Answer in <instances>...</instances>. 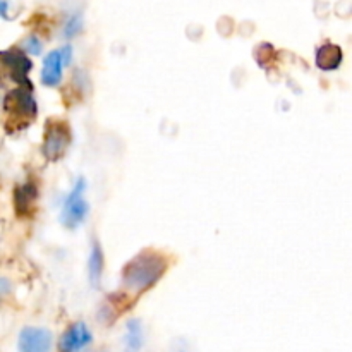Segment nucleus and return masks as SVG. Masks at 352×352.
I'll use <instances>...</instances> for the list:
<instances>
[{
  "label": "nucleus",
  "instance_id": "obj_1",
  "mask_svg": "<svg viewBox=\"0 0 352 352\" xmlns=\"http://www.w3.org/2000/svg\"><path fill=\"white\" fill-rule=\"evenodd\" d=\"M167 265V258L158 251H141L122 268V285L138 296L143 294L164 277Z\"/></svg>",
  "mask_w": 352,
  "mask_h": 352
},
{
  "label": "nucleus",
  "instance_id": "obj_2",
  "mask_svg": "<svg viewBox=\"0 0 352 352\" xmlns=\"http://www.w3.org/2000/svg\"><path fill=\"white\" fill-rule=\"evenodd\" d=\"M3 110L7 116V129L19 131L30 126L38 116V103L28 88H16L7 93L3 100Z\"/></svg>",
  "mask_w": 352,
  "mask_h": 352
},
{
  "label": "nucleus",
  "instance_id": "obj_3",
  "mask_svg": "<svg viewBox=\"0 0 352 352\" xmlns=\"http://www.w3.org/2000/svg\"><path fill=\"white\" fill-rule=\"evenodd\" d=\"M31 69H33L31 60L17 48L0 52V82L10 81L19 88L31 89Z\"/></svg>",
  "mask_w": 352,
  "mask_h": 352
},
{
  "label": "nucleus",
  "instance_id": "obj_4",
  "mask_svg": "<svg viewBox=\"0 0 352 352\" xmlns=\"http://www.w3.org/2000/svg\"><path fill=\"white\" fill-rule=\"evenodd\" d=\"M86 191V181L85 177H79L76 181L74 188L69 192V196L64 201V208H62L60 220L67 229H76L85 222V219L89 213V205L85 199Z\"/></svg>",
  "mask_w": 352,
  "mask_h": 352
},
{
  "label": "nucleus",
  "instance_id": "obj_5",
  "mask_svg": "<svg viewBox=\"0 0 352 352\" xmlns=\"http://www.w3.org/2000/svg\"><path fill=\"white\" fill-rule=\"evenodd\" d=\"M71 144V129L67 122L58 119L48 120L45 126V140H43V155L47 160L58 162L67 151Z\"/></svg>",
  "mask_w": 352,
  "mask_h": 352
},
{
  "label": "nucleus",
  "instance_id": "obj_6",
  "mask_svg": "<svg viewBox=\"0 0 352 352\" xmlns=\"http://www.w3.org/2000/svg\"><path fill=\"white\" fill-rule=\"evenodd\" d=\"M17 349L19 352H50L52 333L45 329L26 327L19 333Z\"/></svg>",
  "mask_w": 352,
  "mask_h": 352
},
{
  "label": "nucleus",
  "instance_id": "obj_7",
  "mask_svg": "<svg viewBox=\"0 0 352 352\" xmlns=\"http://www.w3.org/2000/svg\"><path fill=\"white\" fill-rule=\"evenodd\" d=\"M93 336L86 323L76 322L62 333L60 340H58V351L60 352H79L85 349L88 344H91Z\"/></svg>",
  "mask_w": 352,
  "mask_h": 352
},
{
  "label": "nucleus",
  "instance_id": "obj_8",
  "mask_svg": "<svg viewBox=\"0 0 352 352\" xmlns=\"http://www.w3.org/2000/svg\"><path fill=\"white\" fill-rule=\"evenodd\" d=\"M62 67H64V62H62L60 50H52L43 60V67H41V82H43L45 86L60 85Z\"/></svg>",
  "mask_w": 352,
  "mask_h": 352
},
{
  "label": "nucleus",
  "instance_id": "obj_9",
  "mask_svg": "<svg viewBox=\"0 0 352 352\" xmlns=\"http://www.w3.org/2000/svg\"><path fill=\"white\" fill-rule=\"evenodd\" d=\"M103 268H105V256H103L102 244L98 243V239H93L88 260V277L93 287L98 289L102 284Z\"/></svg>",
  "mask_w": 352,
  "mask_h": 352
},
{
  "label": "nucleus",
  "instance_id": "obj_10",
  "mask_svg": "<svg viewBox=\"0 0 352 352\" xmlns=\"http://www.w3.org/2000/svg\"><path fill=\"white\" fill-rule=\"evenodd\" d=\"M342 48L336 43H325L316 50V65L322 71H336L342 64Z\"/></svg>",
  "mask_w": 352,
  "mask_h": 352
},
{
  "label": "nucleus",
  "instance_id": "obj_11",
  "mask_svg": "<svg viewBox=\"0 0 352 352\" xmlns=\"http://www.w3.org/2000/svg\"><path fill=\"white\" fill-rule=\"evenodd\" d=\"M144 344V327L143 322L138 318H131L126 323V333H124V351L140 352Z\"/></svg>",
  "mask_w": 352,
  "mask_h": 352
},
{
  "label": "nucleus",
  "instance_id": "obj_12",
  "mask_svg": "<svg viewBox=\"0 0 352 352\" xmlns=\"http://www.w3.org/2000/svg\"><path fill=\"white\" fill-rule=\"evenodd\" d=\"M38 199V188L31 182L19 186L16 189V210L17 215H28L34 208V201Z\"/></svg>",
  "mask_w": 352,
  "mask_h": 352
},
{
  "label": "nucleus",
  "instance_id": "obj_13",
  "mask_svg": "<svg viewBox=\"0 0 352 352\" xmlns=\"http://www.w3.org/2000/svg\"><path fill=\"white\" fill-rule=\"evenodd\" d=\"M23 47H24V50L30 52L31 55H40L41 50H43V43H41L40 38H38L36 34H30V36L24 40Z\"/></svg>",
  "mask_w": 352,
  "mask_h": 352
},
{
  "label": "nucleus",
  "instance_id": "obj_14",
  "mask_svg": "<svg viewBox=\"0 0 352 352\" xmlns=\"http://www.w3.org/2000/svg\"><path fill=\"white\" fill-rule=\"evenodd\" d=\"M81 21H82L81 14H74V16L67 21V24H65V28H64L65 36L71 38V36H74V34H78V31L81 30Z\"/></svg>",
  "mask_w": 352,
  "mask_h": 352
},
{
  "label": "nucleus",
  "instance_id": "obj_15",
  "mask_svg": "<svg viewBox=\"0 0 352 352\" xmlns=\"http://www.w3.org/2000/svg\"><path fill=\"white\" fill-rule=\"evenodd\" d=\"M170 352H191L189 349V344L186 340H175V344H172V351Z\"/></svg>",
  "mask_w": 352,
  "mask_h": 352
},
{
  "label": "nucleus",
  "instance_id": "obj_16",
  "mask_svg": "<svg viewBox=\"0 0 352 352\" xmlns=\"http://www.w3.org/2000/svg\"><path fill=\"white\" fill-rule=\"evenodd\" d=\"M60 55H62V62H64V65L69 64V62H71V58H72V47H71V45H65L64 48H60Z\"/></svg>",
  "mask_w": 352,
  "mask_h": 352
},
{
  "label": "nucleus",
  "instance_id": "obj_17",
  "mask_svg": "<svg viewBox=\"0 0 352 352\" xmlns=\"http://www.w3.org/2000/svg\"><path fill=\"white\" fill-rule=\"evenodd\" d=\"M7 10H9V3L0 2V17L7 19Z\"/></svg>",
  "mask_w": 352,
  "mask_h": 352
}]
</instances>
